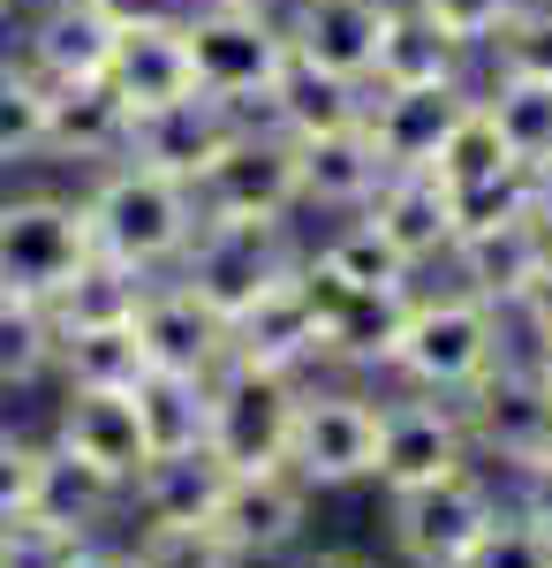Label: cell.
Here are the masks:
<instances>
[{
    "instance_id": "29",
    "label": "cell",
    "mask_w": 552,
    "mask_h": 568,
    "mask_svg": "<svg viewBox=\"0 0 552 568\" xmlns=\"http://www.w3.org/2000/svg\"><path fill=\"white\" fill-rule=\"evenodd\" d=\"M122 508V485H106L99 470H84L76 455H61L53 439H39V500L31 516L53 530H76V538H99V524Z\"/></svg>"
},
{
    "instance_id": "26",
    "label": "cell",
    "mask_w": 552,
    "mask_h": 568,
    "mask_svg": "<svg viewBox=\"0 0 552 568\" xmlns=\"http://www.w3.org/2000/svg\"><path fill=\"white\" fill-rule=\"evenodd\" d=\"M219 485H227V463H219L213 447H182V455H152L129 478L122 508L136 524H213Z\"/></svg>"
},
{
    "instance_id": "12",
    "label": "cell",
    "mask_w": 552,
    "mask_h": 568,
    "mask_svg": "<svg viewBox=\"0 0 552 568\" xmlns=\"http://www.w3.org/2000/svg\"><path fill=\"white\" fill-rule=\"evenodd\" d=\"M227 364H257V372H288V379H310L326 372V326H318V304L303 288V258L265 281L251 304L227 318Z\"/></svg>"
},
{
    "instance_id": "37",
    "label": "cell",
    "mask_w": 552,
    "mask_h": 568,
    "mask_svg": "<svg viewBox=\"0 0 552 568\" xmlns=\"http://www.w3.org/2000/svg\"><path fill=\"white\" fill-rule=\"evenodd\" d=\"M122 554L129 568H243V554L213 524H136Z\"/></svg>"
},
{
    "instance_id": "50",
    "label": "cell",
    "mask_w": 552,
    "mask_h": 568,
    "mask_svg": "<svg viewBox=\"0 0 552 568\" xmlns=\"http://www.w3.org/2000/svg\"><path fill=\"white\" fill-rule=\"evenodd\" d=\"M243 8H273V16H280V0H243Z\"/></svg>"
},
{
    "instance_id": "5",
    "label": "cell",
    "mask_w": 552,
    "mask_h": 568,
    "mask_svg": "<svg viewBox=\"0 0 552 568\" xmlns=\"http://www.w3.org/2000/svg\"><path fill=\"white\" fill-rule=\"evenodd\" d=\"M91 258L76 190H0V288L53 304Z\"/></svg>"
},
{
    "instance_id": "17",
    "label": "cell",
    "mask_w": 552,
    "mask_h": 568,
    "mask_svg": "<svg viewBox=\"0 0 552 568\" xmlns=\"http://www.w3.org/2000/svg\"><path fill=\"white\" fill-rule=\"evenodd\" d=\"M243 122H251V114H235V106H219L205 91H190V99H167V106H152V114L129 122L122 160H144V168H160V175H174V182H197L219 152H227V136L243 130Z\"/></svg>"
},
{
    "instance_id": "11",
    "label": "cell",
    "mask_w": 552,
    "mask_h": 568,
    "mask_svg": "<svg viewBox=\"0 0 552 568\" xmlns=\"http://www.w3.org/2000/svg\"><path fill=\"white\" fill-rule=\"evenodd\" d=\"M462 463H469V425L447 394H417V387L379 394V470H371L379 493L431 485Z\"/></svg>"
},
{
    "instance_id": "10",
    "label": "cell",
    "mask_w": 552,
    "mask_h": 568,
    "mask_svg": "<svg viewBox=\"0 0 552 568\" xmlns=\"http://www.w3.org/2000/svg\"><path fill=\"white\" fill-rule=\"evenodd\" d=\"M454 409L469 425V455H492L508 470H530L552 455V394L538 387L530 356H500Z\"/></svg>"
},
{
    "instance_id": "43",
    "label": "cell",
    "mask_w": 552,
    "mask_h": 568,
    "mask_svg": "<svg viewBox=\"0 0 552 568\" xmlns=\"http://www.w3.org/2000/svg\"><path fill=\"white\" fill-rule=\"evenodd\" d=\"M508 326H522V334H530V349H552V258L538 265V281L514 296Z\"/></svg>"
},
{
    "instance_id": "18",
    "label": "cell",
    "mask_w": 552,
    "mask_h": 568,
    "mask_svg": "<svg viewBox=\"0 0 552 568\" xmlns=\"http://www.w3.org/2000/svg\"><path fill=\"white\" fill-rule=\"evenodd\" d=\"M53 447L76 455L84 470H99L106 485H122L152 463V439L136 425V402L129 394H99V387H61V409H53Z\"/></svg>"
},
{
    "instance_id": "31",
    "label": "cell",
    "mask_w": 552,
    "mask_h": 568,
    "mask_svg": "<svg viewBox=\"0 0 552 568\" xmlns=\"http://www.w3.org/2000/svg\"><path fill=\"white\" fill-rule=\"evenodd\" d=\"M53 379L61 387H99V394H129L144 379V349H136V326H69L61 349H53Z\"/></svg>"
},
{
    "instance_id": "15",
    "label": "cell",
    "mask_w": 552,
    "mask_h": 568,
    "mask_svg": "<svg viewBox=\"0 0 552 568\" xmlns=\"http://www.w3.org/2000/svg\"><path fill=\"white\" fill-rule=\"evenodd\" d=\"M129 326H136L144 372H197V379H213L219 364H227V318H219L205 296H190L174 273L144 281Z\"/></svg>"
},
{
    "instance_id": "46",
    "label": "cell",
    "mask_w": 552,
    "mask_h": 568,
    "mask_svg": "<svg viewBox=\"0 0 552 568\" xmlns=\"http://www.w3.org/2000/svg\"><path fill=\"white\" fill-rule=\"evenodd\" d=\"M69 568H129V554H114V546H99V538H91V546H84Z\"/></svg>"
},
{
    "instance_id": "35",
    "label": "cell",
    "mask_w": 552,
    "mask_h": 568,
    "mask_svg": "<svg viewBox=\"0 0 552 568\" xmlns=\"http://www.w3.org/2000/svg\"><path fill=\"white\" fill-rule=\"evenodd\" d=\"M136 296H144V273H129V265H114V258L91 251L84 273H76L45 311H53L61 334H69V326H122L129 311H136Z\"/></svg>"
},
{
    "instance_id": "36",
    "label": "cell",
    "mask_w": 552,
    "mask_h": 568,
    "mask_svg": "<svg viewBox=\"0 0 552 568\" xmlns=\"http://www.w3.org/2000/svg\"><path fill=\"white\" fill-rule=\"evenodd\" d=\"M45 160V84L0 45V168Z\"/></svg>"
},
{
    "instance_id": "45",
    "label": "cell",
    "mask_w": 552,
    "mask_h": 568,
    "mask_svg": "<svg viewBox=\"0 0 552 568\" xmlns=\"http://www.w3.org/2000/svg\"><path fill=\"white\" fill-rule=\"evenodd\" d=\"M522 213L538 220L552 235V160H538V168H522Z\"/></svg>"
},
{
    "instance_id": "44",
    "label": "cell",
    "mask_w": 552,
    "mask_h": 568,
    "mask_svg": "<svg viewBox=\"0 0 552 568\" xmlns=\"http://www.w3.org/2000/svg\"><path fill=\"white\" fill-rule=\"evenodd\" d=\"M514 508H522L530 524L552 530V455H545V463H530V470H514Z\"/></svg>"
},
{
    "instance_id": "52",
    "label": "cell",
    "mask_w": 552,
    "mask_h": 568,
    "mask_svg": "<svg viewBox=\"0 0 552 568\" xmlns=\"http://www.w3.org/2000/svg\"><path fill=\"white\" fill-rule=\"evenodd\" d=\"M16 8H23V0H16Z\"/></svg>"
},
{
    "instance_id": "7",
    "label": "cell",
    "mask_w": 552,
    "mask_h": 568,
    "mask_svg": "<svg viewBox=\"0 0 552 568\" xmlns=\"http://www.w3.org/2000/svg\"><path fill=\"white\" fill-rule=\"evenodd\" d=\"M296 258H303L296 220H197L190 251L174 258V281L190 296H205L219 318H235L265 281H280Z\"/></svg>"
},
{
    "instance_id": "42",
    "label": "cell",
    "mask_w": 552,
    "mask_h": 568,
    "mask_svg": "<svg viewBox=\"0 0 552 568\" xmlns=\"http://www.w3.org/2000/svg\"><path fill=\"white\" fill-rule=\"evenodd\" d=\"M31 500H39V439L0 433V524L31 516Z\"/></svg>"
},
{
    "instance_id": "8",
    "label": "cell",
    "mask_w": 552,
    "mask_h": 568,
    "mask_svg": "<svg viewBox=\"0 0 552 568\" xmlns=\"http://www.w3.org/2000/svg\"><path fill=\"white\" fill-rule=\"evenodd\" d=\"M303 379L288 372H257V364H219L205 379V447L227 470H265L288 455Z\"/></svg>"
},
{
    "instance_id": "47",
    "label": "cell",
    "mask_w": 552,
    "mask_h": 568,
    "mask_svg": "<svg viewBox=\"0 0 552 568\" xmlns=\"http://www.w3.org/2000/svg\"><path fill=\"white\" fill-rule=\"evenodd\" d=\"M303 568H379V561H364V554H310Z\"/></svg>"
},
{
    "instance_id": "40",
    "label": "cell",
    "mask_w": 552,
    "mask_h": 568,
    "mask_svg": "<svg viewBox=\"0 0 552 568\" xmlns=\"http://www.w3.org/2000/svg\"><path fill=\"white\" fill-rule=\"evenodd\" d=\"M84 546H91V538H76V530H53V524H39V516L0 524V568H69Z\"/></svg>"
},
{
    "instance_id": "22",
    "label": "cell",
    "mask_w": 552,
    "mask_h": 568,
    "mask_svg": "<svg viewBox=\"0 0 552 568\" xmlns=\"http://www.w3.org/2000/svg\"><path fill=\"white\" fill-rule=\"evenodd\" d=\"M379 182H386V160H379V144H371V130H364V122L326 130V136H303V144H296L303 213L348 220V213H364V205L379 197Z\"/></svg>"
},
{
    "instance_id": "16",
    "label": "cell",
    "mask_w": 552,
    "mask_h": 568,
    "mask_svg": "<svg viewBox=\"0 0 552 568\" xmlns=\"http://www.w3.org/2000/svg\"><path fill=\"white\" fill-rule=\"evenodd\" d=\"M552 258V235L538 227L530 213H500V220H477L454 235V251H447V273H454V288L469 296H484L492 311H514V296L538 281V265Z\"/></svg>"
},
{
    "instance_id": "2",
    "label": "cell",
    "mask_w": 552,
    "mask_h": 568,
    "mask_svg": "<svg viewBox=\"0 0 552 568\" xmlns=\"http://www.w3.org/2000/svg\"><path fill=\"white\" fill-rule=\"evenodd\" d=\"M500 356H508V311H492L484 296H469V288H425V281H417L386 379L462 402Z\"/></svg>"
},
{
    "instance_id": "24",
    "label": "cell",
    "mask_w": 552,
    "mask_h": 568,
    "mask_svg": "<svg viewBox=\"0 0 552 568\" xmlns=\"http://www.w3.org/2000/svg\"><path fill=\"white\" fill-rule=\"evenodd\" d=\"M106 84H114V99L129 106V122L152 114V106H167V99H190L197 77H190L182 23H122V39L106 53Z\"/></svg>"
},
{
    "instance_id": "41",
    "label": "cell",
    "mask_w": 552,
    "mask_h": 568,
    "mask_svg": "<svg viewBox=\"0 0 552 568\" xmlns=\"http://www.w3.org/2000/svg\"><path fill=\"white\" fill-rule=\"evenodd\" d=\"M417 8H425L431 23H439L447 39L462 45L469 61H477L484 45H492V39H500V31H508V16H514V8H522V0H417Z\"/></svg>"
},
{
    "instance_id": "33",
    "label": "cell",
    "mask_w": 552,
    "mask_h": 568,
    "mask_svg": "<svg viewBox=\"0 0 552 568\" xmlns=\"http://www.w3.org/2000/svg\"><path fill=\"white\" fill-rule=\"evenodd\" d=\"M477 99L500 122L522 168L552 160V77H477Z\"/></svg>"
},
{
    "instance_id": "19",
    "label": "cell",
    "mask_w": 552,
    "mask_h": 568,
    "mask_svg": "<svg viewBox=\"0 0 552 568\" xmlns=\"http://www.w3.org/2000/svg\"><path fill=\"white\" fill-rule=\"evenodd\" d=\"M364 220H371L386 243L409 258V273H425V265H447L454 235H462L454 190L431 175V168H386V182H379V197L364 205Z\"/></svg>"
},
{
    "instance_id": "3",
    "label": "cell",
    "mask_w": 552,
    "mask_h": 568,
    "mask_svg": "<svg viewBox=\"0 0 552 568\" xmlns=\"http://www.w3.org/2000/svg\"><path fill=\"white\" fill-rule=\"evenodd\" d=\"M310 493H348L371 485L379 470V394L364 379H303L296 425H288V455H280Z\"/></svg>"
},
{
    "instance_id": "13",
    "label": "cell",
    "mask_w": 552,
    "mask_h": 568,
    "mask_svg": "<svg viewBox=\"0 0 552 568\" xmlns=\"http://www.w3.org/2000/svg\"><path fill=\"white\" fill-rule=\"evenodd\" d=\"M16 39H0L39 84H76V77H106V53L122 39V16L106 0H23Z\"/></svg>"
},
{
    "instance_id": "4",
    "label": "cell",
    "mask_w": 552,
    "mask_h": 568,
    "mask_svg": "<svg viewBox=\"0 0 552 568\" xmlns=\"http://www.w3.org/2000/svg\"><path fill=\"white\" fill-rule=\"evenodd\" d=\"M182 45H190V77L205 99L235 106V114H257L265 91L288 61V31L273 8H243V0H197L182 16Z\"/></svg>"
},
{
    "instance_id": "20",
    "label": "cell",
    "mask_w": 552,
    "mask_h": 568,
    "mask_svg": "<svg viewBox=\"0 0 552 568\" xmlns=\"http://www.w3.org/2000/svg\"><path fill=\"white\" fill-rule=\"evenodd\" d=\"M477 84H401V91H379L364 99V130L379 144L386 168H431V152L447 144V130L469 114Z\"/></svg>"
},
{
    "instance_id": "49",
    "label": "cell",
    "mask_w": 552,
    "mask_h": 568,
    "mask_svg": "<svg viewBox=\"0 0 552 568\" xmlns=\"http://www.w3.org/2000/svg\"><path fill=\"white\" fill-rule=\"evenodd\" d=\"M8 23H16V0H0V31H8Z\"/></svg>"
},
{
    "instance_id": "38",
    "label": "cell",
    "mask_w": 552,
    "mask_h": 568,
    "mask_svg": "<svg viewBox=\"0 0 552 568\" xmlns=\"http://www.w3.org/2000/svg\"><path fill=\"white\" fill-rule=\"evenodd\" d=\"M477 77H552V0H522L508 31L477 53Z\"/></svg>"
},
{
    "instance_id": "27",
    "label": "cell",
    "mask_w": 552,
    "mask_h": 568,
    "mask_svg": "<svg viewBox=\"0 0 552 568\" xmlns=\"http://www.w3.org/2000/svg\"><path fill=\"white\" fill-rule=\"evenodd\" d=\"M371 84L401 91V84H477V61L431 23L417 0H393L379 31V61H371Z\"/></svg>"
},
{
    "instance_id": "51",
    "label": "cell",
    "mask_w": 552,
    "mask_h": 568,
    "mask_svg": "<svg viewBox=\"0 0 552 568\" xmlns=\"http://www.w3.org/2000/svg\"><path fill=\"white\" fill-rule=\"evenodd\" d=\"M0 190H8V168H0Z\"/></svg>"
},
{
    "instance_id": "6",
    "label": "cell",
    "mask_w": 552,
    "mask_h": 568,
    "mask_svg": "<svg viewBox=\"0 0 552 568\" xmlns=\"http://www.w3.org/2000/svg\"><path fill=\"white\" fill-rule=\"evenodd\" d=\"M508 500L492 493V478L462 463V470H447V478L431 485H409V493H386V538H393V554L409 568H462L469 546L492 530Z\"/></svg>"
},
{
    "instance_id": "14",
    "label": "cell",
    "mask_w": 552,
    "mask_h": 568,
    "mask_svg": "<svg viewBox=\"0 0 552 568\" xmlns=\"http://www.w3.org/2000/svg\"><path fill=\"white\" fill-rule=\"evenodd\" d=\"M310 500H318V493H310L288 463L227 470L219 508H213V530L243 554V561H280V554H296L303 530H310Z\"/></svg>"
},
{
    "instance_id": "34",
    "label": "cell",
    "mask_w": 552,
    "mask_h": 568,
    "mask_svg": "<svg viewBox=\"0 0 552 568\" xmlns=\"http://www.w3.org/2000/svg\"><path fill=\"white\" fill-rule=\"evenodd\" d=\"M53 349H61L53 311L0 288V394H23L39 379H53Z\"/></svg>"
},
{
    "instance_id": "48",
    "label": "cell",
    "mask_w": 552,
    "mask_h": 568,
    "mask_svg": "<svg viewBox=\"0 0 552 568\" xmlns=\"http://www.w3.org/2000/svg\"><path fill=\"white\" fill-rule=\"evenodd\" d=\"M530 372H538V387L552 394V349H530Z\"/></svg>"
},
{
    "instance_id": "25",
    "label": "cell",
    "mask_w": 552,
    "mask_h": 568,
    "mask_svg": "<svg viewBox=\"0 0 552 568\" xmlns=\"http://www.w3.org/2000/svg\"><path fill=\"white\" fill-rule=\"evenodd\" d=\"M364 99L371 84H356V77H334V69H318V61H303L288 53L280 61V77L265 91V106H257V122H273L280 136H326V130H348V122H364Z\"/></svg>"
},
{
    "instance_id": "23",
    "label": "cell",
    "mask_w": 552,
    "mask_h": 568,
    "mask_svg": "<svg viewBox=\"0 0 552 568\" xmlns=\"http://www.w3.org/2000/svg\"><path fill=\"white\" fill-rule=\"evenodd\" d=\"M129 144V106L114 99L106 77H76V84H45V160L69 168H106Z\"/></svg>"
},
{
    "instance_id": "1",
    "label": "cell",
    "mask_w": 552,
    "mask_h": 568,
    "mask_svg": "<svg viewBox=\"0 0 552 568\" xmlns=\"http://www.w3.org/2000/svg\"><path fill=\"white\" fill-rule=\"evenodd\" d=\"M76 197H84L91 251L129 265V273H144V281L174 273V258L190 251V235H197V220H205L190 182L160 175V168H144V160H106V168H91V182Z\"/></svg>"
},
{
    "instance_id": "21",
    "label": "cell",
    "mask_w": 552,
    "mask_h": 568,
    "mask_svg": "<svg viewBox=\"0 0 552 568\" xmlns=\"http://www.w3.org/2000/svg\"><path fill=\"white\" fill-rule=\"evenodd\" d=\"M386 8H393V0H280V31H288V53L334 69V77L371 84Z\"/></svg>"
},
{
    "instance_id": "28",
    "label": "cell",
    "mask_w": 552,
    "mask_h": 568,
    "mask_svg": "<svg viewBox=\"0 0 552 568\" xmlns=\"http://www.w3.org/2000/svg\"><path fill=\"white\" fill-rule=\"evenodd\" d=\"M303 258L318 265L326 281H340V288H356V296H393V288H417V273H409V258L386 243L379 227L364 213H348V220H334Z\"/></svg>"
},
{
    "instance_id": "32",
    "label": "cell",
    "mask_w": 552,
    "mask_h": 568,
    "mask_svg": "<svg viewBox=\"0 0 552 568\" xmlns=\"http://www.w3.org/2000/svg\"><path fill=\"white\" fill-rule=\"evenodd\" d=\"M136 425L152 439V455H182V447H205V379L197 372H144L136 387Z\"/></svg>"
},
{
    "instance_id": "9",
    "label": "cell",
    "mask_w": 552,
    "mask_h": 568,
    "mask_svg": "<svg viewBox=\"0 0 552 568\" xmlns=\"http://www.w3.org/2000/svg\"><path fill=\"white\" fill-rule=\"evenodd\" d=\"M197 190V213L205 220H303V190H296V136H280L273 122H243L227 136Z\"/></svg>"
},
{
    "instance_id": "30",
    "label": "cell",
    "mask_w": 552,
    "mask_h": 568,
    "mask_svg": "<svg viewBox=\"0 0 552 568\" xmlns=\"http://www.w3.org/2000/svg\"><path fill=\"white\" fill-rule=\"evenodd\" d=\"M431 175L447 182L454 197H477V190H500V182H522V160L500 136V122L484 114V99H469V114L447 130V144L431 152Z\"/></svg>"
},
{
    "instance_id": "39",
    "label": "cell",
    "mask_w": 552,
    "mask_h": 568,
    "mask_svg": "<svg viewBox=\"0 0 552 568\" xmlns=\"http://www.w3.org/2000/svg\"><path fill=\"white\" fill-rule=\"evenodd\" d=\"M462 568H552V530L530 524L522 508H500V516H492V530L469 546Z\"/></svg>"
}]
</instances>
